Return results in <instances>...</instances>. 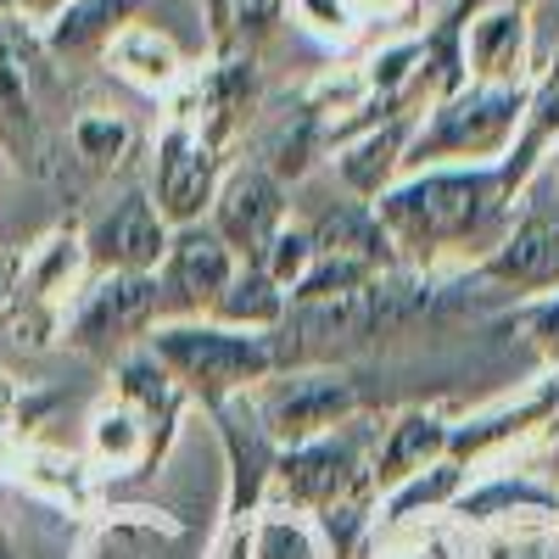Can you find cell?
Listing matches in <instances>:
<instances>
[{"instance_id":"obj_1","label":"cell","mask_w":559,"mask_h":559,"mask_svg":"<svg viewBox=\"0 0 559 559\" xmlns=\"http://www.w3.org/2000/svg\"><path fill=\"white\" fill-rule=\"evenodd\" d=\"M503 197L509 191H503L498 168H426V174L392 185V191H381L369 213H376L392 247L431 263L442 252H459L476 236H487Z\"/></svg>"},{"instance_id":"obj_2","label":"cell","mask_w":559,"mask_h":559,"mask_svg":"<svg viewBox=\"0 0 559 559\" xmlns=\"http://www.w3.org/2000/svg\"><path fill=\"white\" fill-rule=\"evenodd\" d=\"M426 308H431V297L419 286L392 280V274H376V280H364V286H353V292H336V297L286 302V313H280V324H274L280 342H269V353H274V364L280 358L302 364L313 353H331V347H347V342L392 336Z\"/></svg>"},{"instance_id":"obj_3","label":"cell","mask_w":559,"mask_h":559,"mask_svg":"<svg viewBox=\"0 0 559 559\" xmlns=\"http://www.w3.org/2000/svg\"><path fill=\"white\" fill-rule=\"evenodd\" d=\"M152 358L168 369L174 386L197 392L207 408L252 392L274 369L269 336L229 331V324H213V319H179V324L152 331Z\"/></svg>"},{"instance_id":"obj_4","label":"cell","mask_w":559,"mask_h":559,"mask_svg":"<svg viewBox=\"0 0 559 559\" xmlns=\"http://www.w3.org/2000/svg\"><path fill=\"white\" fill-rule=\"evenodd\" d=\"M521 112L526 102L515 96L509 84H471L448 96L431 123L408 140V157L419 174L426 168H442V163H481V157H498L509 140L521 129Z\"/></svg>"},{"instance_id":"obj_5","label":"cell","mask_w":559,"mask_h":559,"mask_svg":"<svg viewBox=\"0 0 559 559\" xmlns=\"http://www.w3.org/2000/svg\"><path fill=\"white\" fill-rule=\"evenodd\" d=\"M364 476H369V464L358 459V442L336 426L324 437H308L286 453H274L263 498L274 509H292V515H324V509L336 498H347Z\"/></svg>"},{"instance_id":"obj_6","label":"cell","mask_w":559,"mask_h":559,"mask_svg":"<svg viewBox=\"0 0 559 559\" xmlns=\"http://www.w3.org/2000/svg\"><path fill=\"white\" fill-rule=\"evenodd\" d=\"M353 408H358L353 381L331 376V369H297V376H280L252 403L258 426L269 431L274 448H297L308 437L336 431V426H347V419H353Z\"/></svg>"},{"instance_id":"obj_7","label":"cell","mask_w":559,"mask_h":559,"mask_svg":"<svg viewBox=\"0 0 559 559\" xmlns=\"http://www.w3.org/2000/svg\"><path fill=\"white\" fill-rule=\"evenodd\" d=\"M157 308L168 313H213L218 292L229 286V274H236V252H229L218 236H213V224H179L174 236H168V252L157 263Z\"/></svg>"},{"instance_id":"obj_8","label":"cell","mask_w":559,"mask_h":559,"mask_svg":"<svg viewBox=\"0 0 559 559\" xmlns=\"http://www.w3.org/2000/svg\"><path fill=\"white\" fill-rule=\"evenodd\" d=\"M157 319V274H102L90 292H79L68 342L84 353H102L123 336H140Z\"/></svg>"},{"instance_id":"obj_9","label":"cell","mask_w":559,"mask_h":559,"mask_svg":"<svg viewBox=\"0 0 559 559\" xmlns=\"http://www.w3.org/2000/svg\"><path fill=\"white\" fill-rule=\"evenodd\" d=\"M280 224H286V191H280L269 168H236L213 191V236L247 263L263 258V247L280 236Z\"/></svg>"},{"instance_id":"obj_10","label":"cell","mask_w":559,"mask_h":559,"mask_svg":"<svg viewBox=\"0 0 559 559\" xmlns=\"http://www.w3.org/2000/svg\"><path fill=\"white\" fill-rule=\"evenodd\" d=\"M476 274L503 292H554L559 286V213L532 207L515 229H503L498 247H487Z\"/></svg>"},{"instance_id":"obj_11","label":"cell","mask_w":559,"mask_h":559,"mask_svg":"<svg viewBox=\"0 0 559 559\" xmlns=\"http://www.w3.org/2000/svg\"><path fill=\"white\" fill-rule=\"evenodd\" d=\"M213 146L191 129V123H174L157 140V213L163 224H202V207L213 202Z\"/></svg>"},{"instance_id":"obj_12","label":"cell","mask_w":559,"mask_h":559,"mask_svg":"<svg viewBox=\"0 0 559 559\" xmlns=\"http://www.w3.org/2000/svg\"><path fill=\"white\" fill-rule=\"evenodd\" d=\"M174 229L163 224V213L146 197H123L102 224L96 241H90V258H96L107 274H157L163 252H168Z\"/></svg>"},{"instance_id":"obj_13","label":"cell","mask_w":559,"mask_h":559,"mask_svg":"<svg viewBox=\"0 0 559 559\" xmlns=\"http://www.w3.org/2000/svg\"><path fill=\"white\" fill-rule=\"evenodd\" d=\"M247 397V392H241ZM241 397H229L218 403L213 414L224 419V448H229V515L247 521L252 509L263 503V487H269V471H274V442L269 431L258 426V414L241 403Z\"/></svg>"},{"instance_id":"obj_14","label":"cell","mask_w":559,"mask_h":559,"mask_svg":"<svg viewBox=\"0 0 559 559\" xmlns=\"http://www.w3.org/2000/svg\"><path fill=\"white\" fill-rule=\"evenodd\" d=\"M79 559H202V548L185 526L152 515V509H123L84 537Z\"/></svg>"},{"instance_id":"obj_15","label":"cell","mask_w":559,"mask_h":559,"mask_svg":"<svg viewBox=\"0 0 559 559\" xmlns=\"http://www.w3.org/2000/svg\"><path fill=\"white\" fill-rule=\"evenodd\" d=\"M448 437H453V426H448L442 414L408 408V414H397L392 426H386V437H381V448H376V464H369V476H376L381 492H392V487H403L408 476L442 464V459H448Z\"/></svg>"},{"instance_id":"obj_16","label":"cell","mask_w":559,"mask_h":559,"mask_svg":"<svg viewBox=\"0 0 559 559\" xmlns=\"http://www.w3.org/2000/svg\"><path fill=\"white\" fill-rule=\"evenodd\" d=\"M521 39H526L521 7H515V0H503V7L476 17L471 34H464V68L476 73V84H503L509 73L521 68Z\"/></svg>"},{"instance_id":"obj_17","label":"cell","mask_w":559,"mask_h":559,"mask_svg":"<svg viewBox=\"0 0 559 559\" xmlns=\"http://www.w3.org/2000/svg\"><path fill=\"white\" fill-rule=\"evenodd\" d=\"M39 84H45V45L23 17L0 12V107L12 118H28Z\"/></svg>"},{"instance_id":"obj_18","label":"cell","mask_w":559,"mask_h":559,"mask_svg":"<svg viewBox=\"0 0 559 559\" xmlns=\"http://www.w3.org/2000/svg\"><path fill=\"white\" fill-rule=\"evenodd\" d=\"M403 157H408V118H392V123H381V129H369L364 140H353V146L336 157V168H342V179H347V191L381 197V191H392Z\"/></svg>"},{"instance_id":"obj_19","label":"cell","mask_w":559,"mask_h":559,"mask_svg":"<svg viewBox=\"0 0 559 559\" xmlns=\"http://www.w3.org/2000/svg\"><path fill=\"white\" fill-rule=\"evenodd\" d=\"M280 313H286V292L258 263H241L213 302V324H229V331H274Z\"/></svg>"},{"instance_id":"obj_20","label":"cell","mask_w":559,"mask_h":559,"mask_svg":"<svg viewBox=\"0 0 559 559\" xmlns=\"http://www.w3.org/2000/svg\"><path fill=\"white\" fill-rule=\"evenodd\" d=\"M453 509L464 521H503V515H559V492L532 476H492L487 487L459 492Z\"/></svg>"},{"instance_id":"obj_21","label":"cell","mask_w":559,"mask_h":559,"mask_svg":"<svg viewBox=\"0 0 559 559\" xmlns=\"http://www.w3.org/2000/svg\"><path fill=\"white\" fill-rule=\"evenodd\" d=\"M247 559H331V548L308 515L269 509V515L247 521Z\"/></svg>"},{"instance_id":"obj_22","label":"cell","mask_w":559,"mask_h":559,"mask_svg":"<svg viewBox=\"0 0 559 559\" xmlns=\"http://www.w3.org/2000/svg\"><path fill=\"white\" fill-rule=\"evenodd\" d=\"M521 146H515V157H509L503 168H498V179H503V191L515 197L521 185L532 179V168H537V157H543V146L559 134V73L537 90V96L526 102V112H521Z\"/></svg>"},{"instance_id":"obj_23","label":"cell","mask_w":559,"mask_h":559,"mask_svg":"<svg viewBox=\"0 0 559 559\" xmlns=\"http://www.w3.org/2000/svg\"><path fill=\"white\" fill-rule=\"evenodd\" d=\"M79 274H84V247L73 236H57V241H45L28 269H23V297L28 302H45V308H57L79 292Z\"/></svg>"},{"instance_id":"obj_24","label":"cell","mask_w":559,"mask_h":559,"mask_svg":"<svg viewBox=\"0 0 559 559\" xmlns=\"http://www.w3.org/2000/svg\"><path fill=\"white\" fill-rule=\"evenodd\" d=\"M464 481V464L459 459H442V464H431V471H419V476H408L403 487H392L386 492V503H381V521L386 526H403V521H414L419 509H453V498L464 492L459 487Z\"/></svg>"},{"instance_id":"obj_25","label":"cell","mask_w":559,"mask_h":559,"mask_svg":"<svg viewBox=\"0 0 559 559\" xmlns=\"http://www.w3.org/2000/svg\"><path fill=\"white\" fill-rule=\"evenodd\" d=\"M90 442H96V459L112 464V471H129V464L146 459L152 448V426L146 414H134L129 403H107L96 414V426H90Z\"/></svg>"},{"instance_id":"obj_26","label":"cell","mask_w":559,"mask_h":559,"mask_svg":"<svg viewBox=\"0 0 559 559\" xmlns=\"http://www.w3.org/2000/svg\"><path fill=\"white\" fill-rule=\"evenodd\" d=\"M134 7L140 0H68L57 28H51V45L57 51H84V45H96V39H112L118 23H129Z\"/></svg>"},{"instance_id":"obj_27","label":"cell","mask_w":559,"mask_h":559,"mask_svg":"<svg viewBox=\"0 0 559 559\" xmlns=\"http://www.w3.org/2000/svg\"><path fill=\"white\" fill-rule=\"evenodd\" d=\"M112 62H118L129 79L152 84V90H163V84L179 79L174 45H168L163 34H152V28H123V34H112Z\"/></svg>"},{"instance_id":"obj_28","label":"cell","mask_w":559,"mask_h":559,"mask_svg":"<svg viewBox=\"0 0 559 559\" xmlns=\"http://www.w3.org/2000/svg\"><path fill=\"white\" fill-rule=\"evenodd\" d=\"M313 258H319V247H313V236H308V229H286V224H280V236L263 247V258H258V269L274 280V286L280 292H297V280L313 269Z\"/></svg>"},{"instance_id":"obj_29","label":"cell","mask_w":559,"mask_h":559,"mask_svg":"<svg viewBox=\"0 0 559 559\" xmlns=\"http://www.w3.org/2000/svg\"><path fill=\"white\" fill-rule=\"evenodd\" d=\"M73 146H79V157H90V163H118L123 146H129V129H123L118 118H107V112H90V118L73 123Z\"/></svg>"},{"instance_id":"obj_30","label":"cell","mask_w":559,"mask_h":559,"mask_svg":"<svg viewBox=\"0 0 559 559\" xmlns=\"http://www.w3.org/2000/svg\"><path fill=\"white\" fill-rule=\"evenodd\" d=\"M292 7H297V17H302L308 28H319V34H336V39L353 34V7H347V0H292Z\"/></svg>"},{"instance_id":"obj_31","label":"cell","mask_w":559,"mask_h":559,"mask_svg":"<svg viewBox=\"0 0 559 559\" xmlns=\"http://www.w3.org/2000/svg\"><path fill=\"white\" fill-rule=\"evenodd\" d=\"M386 559H448V543H437V537H414V543H397Z\"/></svg>"},{"instance_id":"obj_32","label":"cell","mask_w":559,"mask_h":559,"mask_svg":"<svg viewBox=\"0 0 559 559\" xmlns=\"http://www.w3.org/2000/svg\"><path fill=\"white\" fill-rule=\"evenodd\" d=\"M274 12H280V0H236V23H247V28H263Z\"/></svg>"},{"instance_id":"obj_33","label":"cell","mask_w":559,"mask_h":559,"mask_svg":"<svg viewBox=\"0 0 559 559\" xmlns=\"http://www.w3.org/2000/svg\"><path fill=\"white\" fill-rule=\"evenodd\" d=\"M207 7V23H213V34L224 39L229 28H236V0H202Z\"/></svg>"},{"instance_id":"obj_34","label":"cell","mask_w":559,"mask_h":559,"mask_svg":"<svg viewBox=\"0 0 559 559\" xmlns=\"http://www.w3.org/2000/svg\"><path fill=\"white\" fill-rule=\"evenodd\" d=\"M381 7H392V0H381Z\"/></svg>"},{"instance_id":"obj_35","label":"cell","mask_w":559,"mask_h":559,"mask_svg":"<svg viewBox=\"0 0 559 559\" xmlns=\"http://www.w3.org/2000/svg\"><path fill=\"white\" fill-rule=\"evenodd\" d=\"M0 7H7V0H0Z\"/></svg>"}]
</instances>
